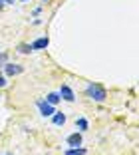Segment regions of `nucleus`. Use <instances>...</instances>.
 Instances as JSON below:
<instances>
[{"instance_id": "nucleus-1", "label": "nucleus", "mask_w": 139, "mask_h": 155, "mask_svg": "<svg viewBox=\"0 0 139 155\" xmlns=\"http://www.w3.org/2000/svg\"><path fill=\"white\" fill-rule=\"evenodd\" d=\"M85 94L94 101H105V97H108L105 87H101L99 84H88V86H85Z\"/></svg>"}, {"instance_id": "nucleus-2", "label": "nucleus", "mask_w": 139, "mask_h": 155, "mask_svg": "<svg viewBox=\"0 0 139 155\" xmlns=\"http://www.w3.org/2000/svg\"><path fill=\"white\" fill-rule=\"evenodd\" d=\"M38 107H40V114L44 115V117H52V114H54V105L52 104H48V101H44V100H38Z\"/></svg>"}, {"instance_id": "nucleus-3", "label": "nucleus", "mask_w": 139, "mask_h": 155, "mask_svg": "<svg viewBox=\"0 0 139 155\" xmlns=\"http://www.w3.org/2000/svg\"><path fill=\"white\" fill-rule=\"evenodd\" d=\"M58 94H60V97H62V100H66V101H74V100H76V96H74V90H72L70 86H62Z\"/></svg>"}, {"instance_id": "nucleus-4", "label": "nucleus", "mask_w": 139, "mask_h": 155, "mask_svg": "<svg viewBox=\"0 0 139 155\" xmlns=\"http://www.w3.org/2000/svg\"><path fill=\"white\" fill-rule=\"evenodd\" d=\"M4 72L8 74V76H20V74L24 72V68L20 64H4Z\"/></svg>"}, {"instance_id": "nucleus-5", "label": "nucleus", "mask_w": 139, "mask_h": 155, "mask_svg": "<svg viewBox=\"0 0 139 155\" xmlns=\"http://www.w3.org/2000/svg\"><path fill=\"white\" fill-rule=\"evenodd\" d=\"M81 141H84V139H81V133H72V135H68V139H66V143L70 147H80L81 145Z\"/></svg>"}, {"instance_id": "nucleus-6", "label": "nucleus", "mask_w": 139, "mask_h": 155, "mask_svg": "<svg viewBox=\"0 0 139 155\" xmlns=\"http://www.w3.org/2000/svg\"><path fill=\"white\" fill-rule=\"evenodd\" d=\"M48 44H50V40H48V38H38V40H34V42H32V50H44V48H48Z\"/></svg>"}, {"instance_id": "nucleus-7", "label": "nucleus", "mask_w": 139, "mask_h": 155, "mask_svg": "<svg viewBox=\"0 0 139 155\" xmlns=\"http://www.w3.org/2000/svg\"><path fill=\"white\" fill-rule=\"evenodd\" d=\"M52 121H54V125H64V123H66V114L54 111V114H52Z\"/></svg>"}, {"instance_id": "nucleus-8", "label": "nucleus", "mask_w": 139, "mask_h": 155, "mask_svg": "<svg viewBox=\"0 0 139 155\" xmlns=\"http://www.w3.org/2000/svg\"><path fill=\"white\" fill-rule=\"evenodd\" d=\"M64 155H85V149L84 147H70V149H66Z\"/></svg>"}, {"instance_id": "nucleus-9", "label": "nucleus", "mask_w": 139, "mask_h": 155, "mask_svg": "<svg viewBox=\"0 0 139 155\" xmlns=\"http://www.w3.org/2000/svg\"><path fill=\"white\" fill-rule=\"evenodd\" d=\"M60 100H62V97H60V94H56V91H52V94H48V96H46V101H48V104H52V105H56Z\"/></svg>"}, {"instance_id": "nucleus-10", "label": "nucleus", "mask_w": 139, "mask_h": 155, "mask_svg": "<svg viewBox=\"0 0 139 155\" xmlns=\"http://www.w3.org/2000/svg\"><path fill=\"white\" fill-rule=\"evenodd\" d=\"M76 125H78V129H80V131H85V129H88V119L80 117V119L76 121Z\"/></svg>"}, {"instance_id": "nucleus-11", "label": "nucleus", "mask_w": 139, "mask_h": 155, "mask_svg": "<svg viewBox=\"0 0 139 155\" xmlns=\"http://www.w3.org/2000/svg\"><path fill=\"white\" fill-rule=\"evenodd\" d=\"M18 52H20V54H30V52H34V50H32L30 44H20L18 46Z\"/></svg>"}, {"instance_id": "nucleus-12", "label": "nucleus", "mask_w": 139, "mask_h": 155, "mask_svg": "<svg viewBox=\"0 0 139 155\" xmlns=\"http://www.w3.org/2000/svg\"><path fill=\"white\" fill-rule=\"evenodd\" d=\"M4 64H8V54H4V52H0V66L4 68Z\"/></svg>"}, {"instance_id": "nucleus-13", "label": "nucleus", "mask_w": 139, "mask_h": 155, "mask_svg": "<svg viewBox=\"0 0 139 155\" xmlns=\"http://www.w3.org/2000/svg\"><path fill=\"white\" fill-rule=\"evenodd\" d=\"M4 86H6V78L0 76V87H4Z\"/></svg>"}, {"instance_id": "nucleus-14", "label": "nucleus", "mask_w": 139, "mask_h": 155, "mask_svg": "<svg viewBox=\"0 0 139 155\" xmlns=\"http://www.w3.org/2000/svg\"><path fill=\"white\" fill-rule=\"evenodd\" d=\"M0 2H4V4H14V0H0Z\"/></svg>"}, {"instance_id": "nucleus-15", "label": "nucleus", "mask_w": 139, "mask_h": 155, "mask_svg": "<svg viewBox=\"0 0 139 155\" xmlns=\"http://www.w3.org/2000/svg\"><path fill=\"white\" fill-rule=\"evenodd\" d=\"M0 155H12V153H0Z\"/></svg>"}, {"instance_id": "nucleus-16", "label": "nucleus", "mask_w": 139, "mask_h": 155, "mask_svg": "<svg viewBox=\"0 0 139 155\" xmlns=\"http://www.w3.org/2000/svg\"><path fill=\"white\" fill-rule=\"evenodd\" d=\"M0 8H2V2H0Z\"/></svg>"}, {"instance_id": "nucleus-17", "label": "nucleus", "mask_w": 139, "mask_h": 155, "mask_svg": "<svg viewBox=\"0 0 139 155\" xmlns=\"http://www.w3.org/2000/svg\"><path fill=\"white\" fill-rule=\"evenodd\" d=\"M22 2H26V0H22Z\"/></svg>"}, {"instance_id": "nucleus-18", "label": "nucleus", "mask_w": 139, "mask_h": 155, "mask_svg": "<svg viewBox=\"0 0 139 155\" xmlns=\"http://www.w3.org/2000/svg\"><path fill=\"white\" fill-rule=\"evenodd\" d=\"M42 2H46V0H42Z\"/></svg>"}]
</instances>
